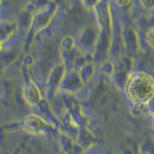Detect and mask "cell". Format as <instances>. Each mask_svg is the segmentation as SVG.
Returning <instances> with one entry per match:
<instances>
[{
  "label": "cell",
  "instance_id": "obj_1",
  "mask_svg": "<svg viewBox=\"0 0 154 154\" xmlns=\"http://www.w3.org/2000/svg\"><path fill=\"white\" fill-rule=\"evenodd\" d=\"M123 89L128 100L135 106H147L153 98V78L143 71L133 72L128 75Z\"/></svg>",
  "mask_w": 154,
  "mask_h": 154
},
{
  "label": "cell",
  "instance_id": "obj_2",
  "mask_svg": "<svg viewBox=\"0 0 154 154\" xmlns=\"http://www.w3.org/2000/svg\"><path fill=\"white\" fill-rule=\"evenodd\" d=\"M23 127L32 134L44 135L50 132L53 126L39 116L31 113L24 117L23 120Z\"/></svg>",
  "mask_w": 154,
  "mask_h": 154
},
{
  "label": "cell",
  "instance_id": "obj_3",
  "mask_svg": "<svg viewBox=\"0 0 154 154\" xmlns=\"http://www.w3.org/2000/svg\"><path fill=\"white\" fill-rule=\"evenodd\" d=\"M24 97L30 105L36 106L42 101L43 96L40 89L33 81H29L24 87Z\"/></svg>",
  "mask_w": 154,
  "mask_h": 154
},
{
  "label": "cell",
  "instance_id": "obj_4",
  "mask_svg": "<svg viewBox=\"0 0 154 154\" xmlns=\"http://www.w3.org/2000/svg\"><path fill=\"white\" fill-rule=\"evenodd\" d=\"M54 9H48L47 10L44 11V12L37 13L35 19L33 20V23H32V29L35 31H37V30L39 31L47 26V25L49 23L51 19L54 14Z\"/></svg>",
  "mask_w": 154,
  "mask_h": 154
},
{
  "label": "cell",
  "instance_id": "obj_5",
  "mask_svg": "<svg viewBox=\"0 0 154 154\" xmlns=\"http://www.w3.org/2000/svg\"><path fill=\"white\" fill-rule=\"evenodd\" d=\"M16 26L12 22L0 21V42H5L15 32Z\"/></svg>",
  "mask_w": 154,
  "mask_h": 154
},
{
  "label": "cell",
  "instance_id": "obj_6",
  "mask_svg": "<svg viewBox=\"0 0 154 154\" xmlns=\"http://www.w3.org/2000/svg\"><path fill=\"white\" fill-rule=\"evenodd\" d=\"M146 40L151 48H153V29L151 28L146 35Z\"/></svg>",
  "mask_w": 154,
  "mask_h": 154
},
{
  "label": "cell",
  "instance_id": "obj_7",
  "mask_svg": "<svg viewBox=\"0 0 154 154\" xmlns=\"http://www.w3.org/2000/svg\"><path fill=\"white\" fill-rule=\"evenodd\" d=\"M82 2L88 7H93L100 3V0H82Z\"/></svg>",
  "mask_w": 154,
  "mask_h": 154
},
{
  "label": "cell",
  "instance_id": "obj_8",
  "mask_svg": "<svg viewBox=\"0 0 154 154\" xmlns=\"http://www.w3.org/2000/svg\"><path fill=\"white\" fill-rule=\"evenodd\" d=\"M141 3L145 8L150 9L153 5V0H141Z\"/></svg>",
  "mask_w": 154,
  "mask_h": 154
},
{
  "label": "cell",
  "instance_id": "obj_9",
  "mask_svg": "<svg viewBox=\"0 0 154 154\" xmlns=\"http://www.w3.org/2000/svg\"><path fill=\"white\" fill-rule=\"evenodd\" d=\"M130 0H115L116 5L119 6H125V5H128L130 2Z\"/></svg>",
  "mask_w": 154,
  "mask_h": 154
},
{
  "label": "cell",
  "instance_id": "obj_10",
  "mask_svg": "<svg viewBox=\"0 0 154 154\" xmlns=\"http://www.w3.org/2000/svg\"><path fill=\"white\" fill-rule=\"evenodd\" d=\"M2 42H0V50H1V49H2Z\"/></svg>",
  "mask_w": 154,
  "mask_h": 154
},
{
  "label": "cell",
  "instance_id": "obj_11",
  "mask_svg": "<svg viewBox=\"0 0 154 154\" xmlns=\"http://www.w3.org/2000/svg\"><path fill=\"white\" fill-rule=\"evenodd\" d=\"M1 1H2V0H0V3H1Z\"/></svg>",
  "mask_w": 154,
  "mask_h": 154
}]
</instances>
